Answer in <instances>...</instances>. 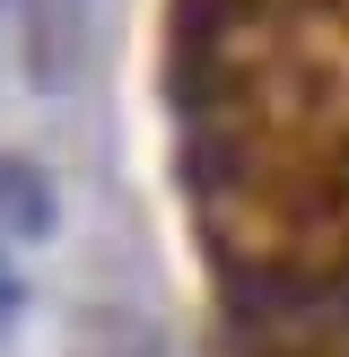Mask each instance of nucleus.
Segmentation results:
<instances>
[{
    "label": "nucleus",
    "mask_w": 349,
    "mask_h": 357,
    "mask_svg": "<svg viewBox=\"0 0 349 357\" xmlns=\"http://www.w3.org/2000/svg\"><path fill=\"white\" fill-rule=\"evenodd\" d=\"M87 61V0H27V79L70 87Z\"/></svg>",
    "instance_id": "obj_1"
},
{
    "label": "nucleus",
    "mask_w": 349,
    "mask_h": 357,
    "mask_svg": "<svg viewBox=\"0 0 349 357\" xmlns=\"http://www.w3.org/2000/svg\"><path fill=\"white\" fill-rule=\"evenodd\" d=\"M17 314H27V279H17V261L0 253V331H17Z\"/></svg>",
    "instance_id": "obj_4"
},
{
    "label": "nucleus",
    "mask_w": 349,
    "mask_h": 357,
    "mask_svg": "<svg viewBox=\"0 0 349 357\" xmlns=\"http://www.w3.org/2000/svg\"><path fill=\"white\" fill-rule=\"evenodd\" d=\"M236 357H349V323H314V314H279V323H244Z\"/></svg>",
    "instance_id": "obj_3"
},
{
    "label": "nucleus",
    "mask_w": 349,
    "mask_h": 357,
    "mask_svg": "<svg viewBox=\"0 0 349 357\" xmlns=\"http://www.w3.org/2000/svg\"><path fill=\"white\" fill-rule=\"evenodd\" d=\"M0 236H17V244L61 236V192H52V174L35 166V157H17V149H0Z\"/></svg>",
    "instance_id": "obj_2"
}]
</instances>
